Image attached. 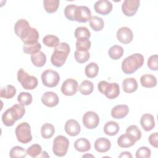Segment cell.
Listing matches in <instances>:
<instances>
[{
	"label": "cell",
	"instance_id": "obj_1",
	"mask_svg": "<svg viewBox=\"0 0 158 158\" xmlns=\"http://www.w3.org/2000/svg\"><path fill=\"white\" fill-rule=\"evenodd\" d=\"M144 57L139 53H135L127 57L122 62V69L125 74H131L140 68L144 63Z\"/></svg>",
	"mask_w": 158,
	"mask_h": 158
},
{
	"label": "cell",
	"instance_id": "obj_2",
	"mask_svg": "<svg viewBox=\"0 0 158 158\" xmlns=\"http://www.w3.org/2000/svg\"><path fill=\"white\" fill-rule=\"evenodd\" d=\"M70 48L67 43H60L56 48L51 57L52 64L57 67H62L67 60Z\"/></svg>",
	"mask_w": 158,
	"mask_h": 158
},
{
	"label": "cell",
	"instance_id": "obj_3",
	"mask_svg": "<svg viewBox=\"0 0 158 158\" xmlns=\"http://www.w3.org/2000/svg\"><path fill=\"white\" fill-rule=\"evenodd\" d=\"M98 88L101 93L110 99L116 98L120 94V86L117 83L101 81L98 85Z\"/></svg>",
	"mask_w": 158,
	"mask_h": 158
},
{
	"label": "cell",
	"instance_id": "obj_4",
	"mask_svg": "<svg viewBox=\"0 0 158 158\" xmlns=\"http://www.w3.org/2000/svg\"><path fill=\"white\" fill-rule=\"evenodd\" d=\"M17 80L25 89H33L38 85L37 78L35 76L30 75L23 69H20L18 70Z\"/></svg>",
	"mask_w": 158,
	"mask_h": 158
},
{
	"label": "cell",
	"instance_id": "obj_5",
	"mask_svg": "<svg viewBox=\"0 0 158 158\" xmlns=\"http://www.w3.org/2000/svg\"><path fill=\"white\" fill-rule=\"evenodd\" d=\"M15 135L17 140L23 144H27L32 139L31 127L27 122H22L19 124L15 128Z\"/></svg>",
	"mask_w": 158,
	"mask_h": 158
},
{
	"label": "cell",
	"instance_id": "obj_6",
	"mask_svg": "<svg viewBox=\"0 0 158 158\" xmlns=\"http://www.w3.org/2000/svg\"><path fill=\"white\" fill-rule=\"evenodd\" d=\"M69 146V141L64 136L59 135L53 141L52 151L54 154L58 157H63L67 152Z\"/></svg>",
	"mask_w": 158,
	"mask_h": 158
},
{
	"label": "cell",
	"instance_id": "obj_7",
	"mask_svg": "<svg viewBox=\"0 0 158 158\" xmlns=\"http://www.w3.org/2000/svg\"><path fill=\"white\" fill-rule=\"evenodd\" d=\"M41 77L43 84L49 88L56 86L60 80L59 74L56 71L51 69L44 70L42 73Z\"/></svg>",
	"mask_w": 158,
	"mask_h": 158
},
{
	"label": "cell",
	"instance_id": "obj_8",
	"mask_svg": "<svg viewBox=\"0 0 158 158\" xmlns=\"http://www.w3.org/2000/svg\"><path fill=\"white\" fill-rule=\"evenodd\" d=\"M139 4V0H125L122 5V12L126 16H133L136 13Z\"/></svg>",
	"mask_w": 158,
	"mask_h": 158
},
{
	"label": "cell",
	"instance_id": "obj_9",
	"mask_svg": "<svg viewBox=\"0 0 158 158\" xmlns=\"http://www.w3.org/2000/svg\"><path fill=\"white\" fill-rule=\"evenodd\" d=\"M99 123L98 115L93 111H88L83 116V123L88 129H93L98 127Z\"/></svg>",
	"mask_w": 158,
	"mask_h": 158
},
{
	"label": "cell",
	"instance_id": "obj_10",
	"mask_svg": "<svg viewBox=\"0 0 158 158\" xmlns=\"http://www.w3.org/2000/svg\"><path fill=\"white\" fill-rule=\"evenodd\" d=\"M20 38L24 44H34L38 42L39 33L36 28L30 27L23 32Z\"/></svg>",
	"mask_w": 158,
	"mask_h": 158
},
{
	"label": "cell",
	"instance_id": "obj_11",
	"mask_svg": "<svg viewBox=\"0 0 158 158\" xmlns=\"http://www.w3.org/2000/svg\"><path fill=\"white\" fill-rule=\"evenodd\" d=\"M78 82L73 78H68L65 80L61 86V91L65 96H73L78 91Z\"/></svg>",
	"mask_w": 158,
	"mask_h": 158
},
{
	"label": "cell",
	"instance_id": "obj_12",
	"mask_svg": "<svg viewBox=\"0 0 158 158\" xmlns=\"http://www.w3.org/2000/svg\"><path fill=\"white\" fill-rule=\"evenodd\" d=\"M117 40L122 43H130L133 38V34L131 30L127 27H122L117 31Z\"/></svg>",
	"mask_w": 158,
	"mask_h": 158
},
{
	"label": "cell",
	"instance_id": "obj_13",
	"mask_svg": "<svg viewBox=\"0 0 158 158\" xmlns=\"http://www.w3.org/2000/svg\"><path fill=\"white\" fill-rule=\"evenodd\" d=\"M90 9L85 6H77L75 12V21L80 23L88 22L91 18Z\"/></svg>",
	"mask_w": 158,
	"mask_h": 158
},
{
	"label": "cell",
	"instance_id": "obj_14",
	"mask_svg": "<svg viewBox=\"0 0 158 158\" xmlns=\"http://www.w3.org/2000/svg\"><path fill=\"white\" fill-rule=\"evenodd\" d=\"M95 11L102 15H107L112 10V4L111 2L107 0H100L95 2L94 5Z\"/></svg>",
	"mask_w": 158,
	"mask_h": 158
},
{
	"label": "cell",
	"instance_id": "obj_15",
	"mask_svg": "<svg viewBox=\"0 0 158 158\" xmlns=\"http://www.w3.org/2000/svg\"><path fill=\"white\" fill-rule=\"evenodd\" d=\"M41 101L47 107H52L59 104V99L57 94L54 92L47 91L42 95Z\"/></svg>",
	"mask_w": 158,
	"mask_h": 158
},
{
	"label": "cell",
	"instance_id": "obj_16",
	"mask_svg": "<svg viewBox=\"0 0 158 158\" xmlns=\"http://www.w3.org/2000/svg\"><path fill=\"white\" fill-rule=\"evenodd\" d=\"M64 129L65 132L71 136H75L78 135L81 131L79 123L74 119L68 120L65 124Z\"/></svg>",
	"mask_w": 158,
	"mask_h": 158
},
{
	"label": "cell",
	"instance_id": "obj_17",
	"mask_svg": "<svg viewBox=\"0 0 158 158\" xmlns=\"http://www.w3.org/2000/svg\"><path fill=\"white\" fill-rule=\"evenodd\" d=\"M129 112V107L125 104H119L114 107L111 110V116L117 119H121L127 115Z\"/></svg>",
	"mask_w": 158,
	"mask_h": 158
},
{
	"label": "cell",
	"instance_id": "obj_18",
	"mask_svg": "<svg viewBox=\"0 0 158 158\" xmlns=\"http://www.w3.org/2000/svg\"><path fill=\"white\" fill-rule=\"evenodd\" d=\"M140 123L142 128L146 131L152 130L155 127V122L153 115L150 114H143L141 117Z\"/></svg>",
	"mask_w": 158,
	"mask_h": 158
},
{
	"label": "cell",
	"instance_id": "obj_19",
	"mask_svg": "<svg viewBox=\"0 0 158 158\" xmlns=\"http://www.w3.org/2000/svg\"><path fill=\"white\" fill-rule=\"evenodd\" d=\"M111 146L110 140L106 138H98L94 143V149L96 151L103 153L108 151Z\"/></svg>",
	"mask_w": 158,
	"mask_h": 158
},
{
	"label": "cell",
	"instance_id": "obj_20",
	"mask_svg": "<svg viewBox=\"0 0 158 158\" xmlns=\"http://www.w3.org/2000/svg\"><path fill=\"white\" fill-rule=\"evenodd\" d=\"M123 90L127 93L135 92L138 89V83L134 78H127L122 81Z\"/></svg>",
	"mask_w": 158,
	"mask_h": 158
},
{
	"label": "cell",
	"instance_id": "obj_21",
	"mask_svg": "<svg viewBox=\"0 0 158 158\" xmlns=\"http://www.w3.org/2000/svg\"><path fill=\"white\" fill-rule=\"evenodd\" d=\"M140 83L143 87L153 88L157 85V79L151 74H145L141 77Z\"/></svg>",
	"mask_w": 158,
	"mask_h": 158
},
{
	"label": "cell",
	"instance_id": "obj_22",
	"mask_svg": "<svg viewBox=\"0 0 158 158\" xmlns=\"http://www.w3.org/2000/svg\"><path fill=\"white\" fill-rule=\"evenodd\" d=\"M74 148L79 152H86L91 149V144L87 139L80 138L75 141Z\"/></svg>",
	"mask_w": 158,
	"mask_h": 158
},
{
	"label": "cell",
	"instance_id": "obj_23",
	"mask_svg": "<svg viewBox=\"0 0 158 158\" xmlns=\"http://www.w3.org/2000/svg\"><path fill=\"white\" fill-rule=\"evenodd\" d=\"M31 60L34 65L38 67H43L46 62V56L42 51L31 54Z\"/></svg>",
	"mask_w": 158,
	"mask_h": 158
},
{
	"label": "cell",
	"instance_id": "obj_24",
	"mask_svg": "<svg viewBox=\"0 0 158 158\" xmlns=\"http://www.w3.org/2000/svg\"><path fill=\"white\" fill-rule=\"evenodd\" d=\"M120 130L118 123L114 121L107 122L104 127V132L109 136H114L118 133Z\"/></svg>",
	"mask_w": 158,
	"mask_h": 158
},
{
	"label": "cell",
	"instance_id": "obj_25",
	"mask_svg": "<svg viewBox=\"0 0 158 158\" xmlns=\"http://www.w3.org/2000/svg\"><path fill=\"white\" fill-rule=\"evenodd\" d=\"M30 27V24L27 20L25 19H20L15 24L14 31L19 37H20L23 32Z\"/></svg>",
	"mask_w": 158,
	"mask_h": 158
},
{
	"label": "cell",
	"instance_id": "obj_26",
	"mask_svg": "<svg viewBox=\"0 0 158 158\" xmlns=\"http://www.w3.org/2000/svg\"><path fill=\"white\" fill-rule=\"evenodd\" d=\"M89 25L91 28L96 31H101L104 26V22L102 18L98 16H92L89 19Z\"/></svg>",
	"mask_w": 158,
	"mask_h": 158
},
{
	"label": "cell",
	"instance_id": "obj_27",
	"mask_svg": "<svg viewBox=\"0 0 158 158\" xmlns=\"http://www.w3.org/2000/svg\"><path fill=\"white\" fill-rule=\"evenodd\" d=\"M16 91L17 90L14 86L8 85L1 89L0 97L5 99H11L15 95Z\"/></svg>",
	"mask_w": 158,
	"mask_h": 158
},
{
	"label": "cell",
	"instance_id": "obj_28",
	"mask_svg": "<svg viewBox=\"0 0 158 158\" xmlns=\"http://www.w3.org/2000/svg\"><path fill=\"white\" fill-rule=\"evenodd\" d=\"M135 141L127 134L122 135L117 139V144L120 148H129L135 144Z\"/></svg>",
	"mask_w": 158,
	"mask_h": 158
},
{
	"label": "cell",
	"instance_id": "obj_29",
	"mask_svg": "<svg viewBox=\"0 0 158 158\" xmlns=\"http://www.w3.org/2000/svg\"><path fill=\"white\" fill-rule=\"evenodd\" d=\"M55 133V128L54 126L49 123H44L41 128V134L43 138H51Z\"/></svg>",
	"mask_w": 158,
	"mask_h": 158
},
{
	"label": "cell",
	"instance_id": "obj_30",
	"mask_svg": "<svg viewBox=\"0 0 158 158\" xmlns=\"http://www.w3.org/2000/svg\"><path fill=\"white\" fill-rule=\"evenodd\" d=\"M99 72V67L95 62H91L85 67V73L87 77L93 78L98 75Z\"/></svg>",
	"mask_w": 158,
	"mask_h": 158
},
{
	"label": "cell",
	"instance_id": "obj_31",
	"mask_svg": "<svg viewBox=\"0 0 158 158\" xmlns=\"http://www.w3.org/2000/svg\"><path fill=\"white\" fill-rule=\"evenodd\" d=\"M126 134L133 138L135 142L140 139L141 137V131L136 125H130L126 130Z\"/></svg>",
	"mask_w": 158,
	"mask_h": 158
},
{
	"label": "cell",
	"instance_id": "obj_32",
	"mask_svg": "<svg viewBox=\"0 0 158 158\" xmlns=\"http://www.w3.org/2000/svg\"><path fill=\"white\" fill-rule=\"evenodd\" d=\"M108 54L111 59L114 60H117L123 56V49L120 46L114 45L109 49Z\"/></svg>",
	"mask_w": 158,
	"mask_h": 158
},
{
	"label": "cell",
	"instance_id": "obj_33",
	"mask_svg": "<svg viewBox=\"0 0 158 158\" xmlns=\"http://www.w3.org/2000/svg\"><path fill=\"white\" fill-rule=\"evenodd\" d=\"M10 109L16 121L22 118L25 113V109L21 104H14Z\"/></svg>",
	"mask_w": 158,
	"mask_h": 158
},
{
	"label": "cell",
	"instance_id": "obj_34",
	"mask_svg": "<svg viewBox=\"0 0 158 158\" xmlns=\"http://www.w3.org/2000/svg\"><path fill=\"white\" fill-rule=\"evenodd\" d=\"M59 3V0H44L43 6L47 12L53 13L57 10Z\"/></svg>",
	"mask_w": 158,
	"mask_h": 158
},
{
	"label": "cell",
	"instance_id": "obj_35",
	"mask_svg": "<svg viewBox=\"0 0 158 158\" xmlns=\"http://www.w3.org/2000/svg\"><path fill=\"white\" fill-rule=\"evenodd\" d=\"M80 92L83 95L90 94L94 89L93 83L89 80H84L81 82L79 86Z\"/></svg>",
	"mask_w": 158,
	"mask_h": 158
},
{
	"label": "cell",
	"instance_id": "obj_36",
	"mask_svg": "<svg viewBox=\"0 0 158 158\" xmlns=\"http://www.w3.org/2000/svg\"><path fill=\"white\" fill-rule=\"evenodd\" d=\"M27 155V151L21 146H14L9 152L11 158H23Z\"/></svg>",
	"mask_w": 158,
	"mask_h": 158
},
{
	"label": "cell",
	"instance_id": "obj_37",
	"mask_svg": "<svg viewBox=\"0 0 158 158\" xmlns=\"http://www.w3.org/2000/svg\"><path fill=\"white\" fill-rule=\"evenodd\" d=\"M75 44L77 50L80 51H88L91 43L88 38H81L77 39Z\"/></svg>",
	"mask_w": 158,
	"mask_h": 158
},
{
	"label": "cell",
	"instance_id": "obj_38",
	"mask_svg": "<svg viewBox=\"0 0 158 158\" xmlns=\"http://www.w3.org/2000/svg\"><path fill=\"white\" fill-rule=\"evenodd\" d=\"M2 121L4 125L7 127L12 126L16 122L14 118L10 108L7 109L2 115Z\"/></svg>",
	"mask_w": 158,
	"mask_h": 158
},
{
	"label": "cell",
	"instance_id": "obj_39",
	"mask_svg": "<svg viewBox=\"0 0 158 158\" xmlns=\"http://www.w3.org/2000/svg\"><path fill=\"white\" fill-rule=\"evenodd\" d=\"M43 42L45 46L50 48H56L60 43L57 36L52 35H48L43 38Z\"/></svg>",
	"mask_w": 158,
	"mask_h": 158
},
{
	"label": "cell",
	"instance_id": "obj_40",
	"mask_svg": "<svg viewBox=\"0 0 158 158\" xmlns=\"http://www.w3.org/2000/svg\"><path fill=\"white\" fill-rule=\"evenodd\" d=\"M33 100L32 96L30 93L28 92H21L18 97L17 101L22 106H28L30 105Z\"/></svg>",
	"mask_w": 158,
	"mask_h": 158
},
{
	"label": "cell",
	"instance_id": "obj_41",
	"mask_svg": "<svg viewBox=\"0 0 158 158\" xmlns=\"http://www.w3.org/2000/svg\"><path fill=\"white\" fill-rule=\"evenodd\" d=\"M41 48V44L37 42L31 44H23V51L26 54H33L40 51Z\"/></svg>",
	"mask_w": 158,
	"mask_h": 158
},
{
	"label": "cell",
	"instance_id": "obj_42",
	"mask_svg": "<svg viewBox=\"0 0 158 158\" xmlns=\"http://www.w3.org/2000/svg\"><path fill=\"white\" fill-rule=\"evenodd\" d=\"M77 8V6L75 4L67 5L64 9V15L65 17L71 21H75V12Z\"/></svg>",
	"mask_w": 158,
	"mask_h": 158
},
{
	"label": "cell",
	"instance_id": "obj_43",
	"mask_svg": "<svg viewBox=\"0 0 158 158\" xmlns=\"http://www.w3.org/2000/svg\"><path fill=\"white\" fill-rule=\"evenodd\" d=\"M75 60L80 64H83L88 60L90 55L88 51H80L76 50L74 53Z\"/></svg>",
	"mask_w": 158,
	"mask_h": 158
},
{
	"label": "cell",
	"instance_id": "obj_44",
	"mask_svg": "<svg viewBox=\"0 0 158 158\" xmlns=\"http://www.w3.org/2000/svg\"><path fill=\"white\" fill-rule=\"evenodd\" d=\"M42 152L41 146L38 144H34L30 146L27 150V153L31 157H39Z\"/></svg>",
	"mask_w": 158,
	"mask_h": 158
},
{
	"label": "cell",
	"instance_id": "obj_45",
	"mask_svg": "<svg viewBox=\"0 0 158 158\" xmlns=\"http://www.w3.org/2000/svg\"><path fill=\"white\" fill-rule=\"evenodd\" d=\"M74 35L77 39L81 38H86L89 39L91 36L90 31L86 27H77L75 29Z\"/></svg>",
	"mask_w": 158,
	"mask_h": 158
},
{
	"label": "cell",
	"instance_id": "obj_46",
	"mask_svg": "<svg viewBox=\"0 0 158 158\" xmlns=\"http://www.w3.org/2000/svg\"><path fill=\"white\" fill-rule=\"evenodd\" d=\"M151 151L146 146L140 147L136 152V158H149L151 157Z\"/></svg>",
	"mask_w": 158,
	"mask_h": 158
},
{
	"label": "cell",
	"instance_id": "obj_47",
	"mask_svg": "<svg viewBox=\"0 0 158 158\" xmlns=\"http://www.w3.org/2000/svg\"><path fill=\"white\" fill-rule=\"evenodd\" d=\"M158 56L157 54L151 56L148 60V66L152 70H157L158 69L157 64Z\"/></svg>",
	"mask_w": 158,
	"mask_h": 158
},
{
	"label": "cell",
	"instance_id": "obj_48",
	"mask_svg": "<svg viewBox=\"0 0 158 158\" xmlns=\"http://www.w3.org/2000/svg\"><path fill=\"white\" fill-rule=\"evenodd\" d=\"M158 133L157 132H155L154 133H152L149 137V142L151 144V146L153 147L157 148H158Z\"/></svg>",
	"mask_w": 158,
	"mask_h": 158
},
{
	"label": "cell",
	"instance_id": "obj_49",
	"mask_svg": "<svg viewBox=\"0 0 158 158\" xmlns=\"http://www.w3.org/2000/svg\"><path fill=\"white\" fill-rule=\"evenodd\" d=\"M119 157H127V158H131L132 157V155L131 154V153L130 152L128 151H125V152H122L121 153V154L119 156Z\"/></svg>",
	"mask_w": 158,
	"mask_h": 158
},
{
	"label": "cell",
	"instance_id": "obj_50",
	"mask_svg": "<svg viewBox=\"0 0 158 158\" xmlns=\"http://www.w3.org/2000/svg\"><path fill=\"white\" fill-rule=\"evenodd\" d=\"M49 155L48 154V153H47V152H46V151H42L41 152V154L40 155V156H39V157H49Z\"/></svg>",
	"mask_w": 158,
	"mask_h": 158
},
{
	"label": "cell",
	"instance_id": "obj_51",
	"mask_svg": "<svg viewBox=\"0 0 158 158\" xmlns=\"http://www.w3.org/2000/svg\"><path fill=\"white\" fill-rule=\"evenodd\" d=\"M91 156V157H93V156H92V155H88V154H87V155H84V156H83V157H86V156Z\"/></svg>",
	"mask_w": 158,
	"mask_h": 158
}]
</instances>
